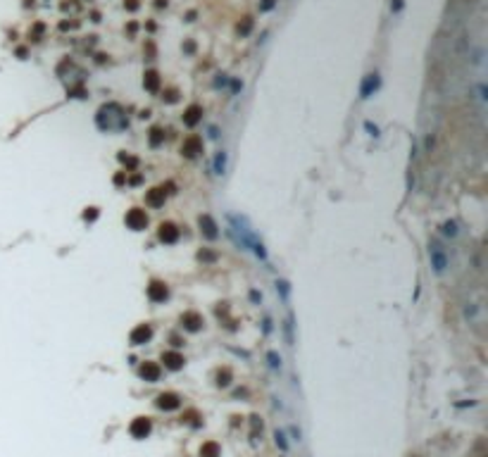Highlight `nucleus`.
<instances>
[{
    "instance_id": "9b49d317",
    "label": "nucleus",
    "mask_w": 488,
    "mask_h": 457,
    "mask_svg": "<svg viewBox=\"0 0 488 457\" xmlns=\"http://www.w3.org/2000/svg\"><path fill=\"white\" fill-rule=\"evenodd\" d=\"M200 119H203V108H200V105H191V108H186V112H184V124H186V126H195Z\"/></svg>"
},
{
    "instance_id": "20e7f679",
    "label": "nucleus",
    "mask_w": 488,
    "mask_h": 457,
    "mask_svg": "<svg viewBox=\"0 0 488 457\" xmlns=\"http://www.w3.org/2000/svg\"><path fill=\"white\" fill-rule=\"evenodd\" d=\"M203 324H205V319H203V315H198V312H184L181 315V327L186 331H200Z\"/></svg>"
},
{
    "instance_id": "f257e3e1",
    "label": "nucleus",
    "mask_w": 488,
    "mask_h": 457,
    "mask_svg": "<svg viewBox=\"0 0 488 457\" xmlns=\"http://www.w3.org/2000/svg\"><path fill=\"white\" fill-rule=\"evenodd\" d=\"M126 227L131 228V231H143V228L148 227V215H145V210H138V207H133V210H129L126 212Z\"/></svg>"
},
{
    "instance_id": "412c9836",
    "label": "nucleus",
    "mask_w": 488,
    "mask_h": 457,
    "mask_svg": "<svg viewBox=\"0 0 488 457\" xmlns=\"http://www.w3.org/2000/svg\"><path fill=\"white\" fill-rule=\"evenodd\" d=\"M84 219H86V222H96V219H98V207H88L86 212H84Z\"/></svg>"
},
{
    "instance_id": "f8f14e48",
    "label": "nucleus",
    "mask_w": 488,
    "mask_h": 457,
    "mask_svg": "<svg viewBox=\"0 0 488 457\" xmlns=\"http://www.w3.org/2000/svg\"><path fill=\"white\" fill-rule=\"evenodd\" d=\"M138 374H141L145 381H157V379H160V367H157L155 362H143L141 369H138Z\"/></svg>"
},
{
    "instance_id": "aec40b11",
    "label": "nucleus",
    "mask_w": 488,
    "mask_h": 457,
    "mask_svg": "<svg viewBox=\"0 0 488 457\" xmlns=\"http://www.w3.org/2000/svg\"><path fill=\"white\" fill-rule=\"evenodd\" d=\"M250 29H252V19H250V17H245V19H243V26H239L241 36H248Z\"/></svg>"
},
{
    "instance_id": "7ed1b4c3",
    "label": "nucleus",
    "mask_w": 488,
    "mask_h": 457,
    "mask_svg": "<svg viewBox=\"0 0 488 457\" xmlns=\"http://www.w3.org/2000/svg\"><path fill=\"white\" fill-rule=\"evenodd\" d=\"M429 255H431V267H434L438 274H443L445 267H448V257H445L443 248H441L438 243H434V245H431V250H429Z\"/></svg>"
},
{
    "instance_id": "2eb2a0df",
    "label": "nucleus",
    "mask_w": 488,
    "mask_h": 457,
    "mask_svg": "<svg viewBox=\"0 0 488 457\" xmlns=\"http://www.w3.org/2000/svg\"><path fill=\"white\" fill-rule=\"evenodd\" d=\"M157 405H160L162 410H172V407L179 405V400H176V395H174V393H162V395L157 398Z\"/></svg>"
},
{
    "instance_id": "5701e85b",
    "label": "nucleus",
    "mask_w": 488,
    "mask_h": 457,
    "mask_svg": "<svg viewBox=\"0 0 488 457\" xmlns=\"http://www.w3.org/2000/svg\"><path fill=\"white\" fill-rule=\"evenodd\" d=\"M269 364L274 369H279V367H281V357H279L276 352H269Z\"/></svg>"
},
{
    "instance_id": "9d476101",
    "label": "nucleus",
    "mask_w": 488,
    "mask_h": 457,
    "mask_svg": "<svg viewBox=\"0 0 488 457\" xmlns=\"http://www.w3.org/2000/svg\"><path fill=\"white\" fill-rule=\"evenodd\" d=\"M157 236H160V240H162V243H176V240H179V228L167 222V224H160Z\"/></svg>"
},
{
    "instance_id": "b1692460",
    "label": "nucleus",
    "mask_w": 488,
    "mask_h": 457,
    "mask_svg": "<svg viewBox=\"0 0 488 457\" xmlns=\"http://www.w3.org/2000/svg\"><path fill=\"white\" fill-rule=\"evenodd\" d=\"M402 7H405V2H402V0H390V12H395V14H398V12H402Z\"/></svg>"
},
{
    "instance_id": "0eeeda50",
    "label": "nucleus",
    "mask_w": 488,
    "mask_h": 457,
    "mask_svg": "<svg viewBox=\"0 0 488 457\" xmlns=\"http://www.w3.org/2000/svg\"><path fill=\"white\" fill-rule=\"evenodd\" d=\"M162 362H164V367L167 369H172V371H176V369H181L184 367V355L181 352H176V350H167V352H162Z\"/></svg>"
},
{
    "instance_id": "39448f33",
    "label": "nucleus",
    "mask_w": 488,
    "mask_h": 457,
    "mask_svg": "<svg viewBox=\"0 0 488 457\" xmlns=\"http://www.w3.org/2000/svg\"><path fill=\"white\" fill-rule=\"evenodd\" d=\"M131 343L133 345H143V343H148L152 338V329H150V324H138V327L133 329L131 331Z\"/></svg>"
},
{
    "instance_id": "dca6fc26",
    "label": "nucleus",
    "mask_w": 488,
    "mask_h": 457,
    "mask_svg": "<svg viewBox=\"0 0 488 457\" xmlns=\"http://www.w3.org/2000/svg\"><path fill=\"white\" fill-rule=\"evenodd\" d=\"M164 143V129L162 126H152L150 129V145L152 148H157V145H162Z\"/></svg>"
},
{
    "instance_id": "cd10ccee",
    "label": "nucleus",
    "mask_w": 488,
    "mask_h": 457,
    "mask_svg": "<svg viewBox=\"0 0 488 457\" xmlns=\"http://www.w3.org/2000/svg\"><path fill=\"white\" fill-rule=\"evenodd\" d=\"M126 7H129V10H136V7H138V2H136V0H129V2H126Z\"/></svg>"
},
{
    "instance_id": "4468645a",
    "label": "nucleus",
    "mask_w": 488,
    "mask_h": 457,
    "mask_svg": "<svg viewBox=\"0 0 488 457\" xmlns=\"http://www.w3.org/2000/svg\"><path fill=\"white\" fill-rule=\"evenodd\" d=\"M143 86L148 88L150 93H155V91L160 88V76H157V72H152V69L150 72H145V74H143Z\"/></svg>"
},
{
    "instance_id": "ddd939ff",
    "label": "nucleus",
    "mask_w": 488,
    "mask_h": 457,
    "mask_svg": "<svg viewBox=\"0 0 488 457\" xmlns=\"http://www.w3.org/2000/svg\"><path fill=\"white\" fill-rule=\"evenodd\" d=\"M145 203L150 207H162L164 205V188H152V191H148Z\"/></svg>"
},
{
    "instance_id": "423d86ee",
    "label": "nucleus",
    "mask_w": 488,
    "mask_h": 457,
    "mask_svg": "<svg viewBox=\"0 0 488 457\" xmlns=\"http://www.w3.org/2000/svg\"><path fill=\"white\" fill-rule=\"evenodd\" d=\"M181 152H184L186 157H195V155H200L203 152V138L200 136H188L181 145Z\"/></svg>"
},
{
    "instance_id": "a878e982",
    "label": "nucleus",
    "mask_w": 488,
    "mask_h": 457,
    "mask_svg": "<svg viewBox=\"0 0 488 457\" xmlns=\"http://www.w3.org/2000/svg\"><path fill=\"white\" fill-rule=\"evenodd\" d=\"M365 129H367L371 136H379V126H374L371 121H367V124H365Z\"/></svg>"
},
{
    "instance_id": "6e6552de",
    "label": "nucleus",
    "mask_w": 488,
    "mask_h": 457,
    "mask_svg": "<svg viewBox=\"0 0 488 457\" xmlns=\"http://www.w3.org/2000/svg\"><path fill=\"white\" fill-rule=\"evenodd\" d=\"M167 295H169V291H167V286L162 281H152L148 286V298H150L152 303H164Z\"/></svg>"
},
{
    "instance_id": "6ab92c4d",
    "label": "nucleus",
    "mask_w": 488,
    "mask_h": 457,
    "mask_svg": "<svg viewBox=\"0 0 488 457\" xmlns=\"http://www.w3.org/2000/svg\"><path fill=\"white\" fill-rule=\"evenodd\" d=\"M148 429H150V424H148L145 419H141V422H136V424H133V434H143V431L148 434Z\"/></svg>"
},
{
    "instance_id": "f3484780",
    "label": "nucleus",
    "mask_w": 488,
    "mask_h": 457,
    "mask_svg": "<svg viewBox=\"0 0 488 457\" xmlns=\"http://www.w3.org/2000/svg\"><path fill=\"white\" fill-rule=\"evenodd\" d=\"M224 164H227V155H224V152H219L217 160H215V169H217V174L224 172Z\"/></svg>"
},
{
    "instance_id": "4be33fe9",
    "label": "nucleus",
    "mask_w": 488,
    "mask_h": 457,
    "mask_svg": "<svg viewBox=\"0 0 488 457\" xmlns=\"http://www.w3.org/2000/svg\"><path fill=\"white\" fill-rule=\"evenodd\" d=\"M276 7V0H262L260 2V12H269Z\"/></svg>"
},
{
    "instance_id": "f03ea898",
    "label": "nucleus",
    "mask_w": 488,
    "mask_h": 457,
    "mask_svg": "<svg viewBox=\"0 0 488 457\" xmlns=\"http://www.w3.org/2000/svg\"><path fill=\"white\" fill-rule=\"evenodd\" d=\"M381 86V79L376 72H369L365 79H362V86H360V98H369V96H374Z\"/></svg>"
},
{
    "instance_id": "a211bd4d",
    "label": "nucleus",
    "mask_w": 488,
    "mask_h": 457,
    "mask_svg": "<svg viewBox=\"0 0 488 457\" xmlns=\"http://www.w3.org/2000/svg\"><path fill=\"white\" fill-rule=\"evenodd\" d=\"M443 233H445V236H457V224H455V222H445V224H443Z\"/></svg>"
},
{
    "instance_id": "bb28decb",
    "label": "nucleus",
    "mask_w": 488,
    "mask_h": 457,
    "mask_svg": "<svg viewBox=\"0 0 488 457\" xmlns=\"http://www.w3.org/2000/svg\"><path fill=\"white\" fill-rule=\"evenodd\" d=\"M276 288L281 291V295H283V298L288 295V288H286V283H283V281H279V283H276Z\"/></svg>"
},
{
    "instance_id": "393cba45",
    "label": "nucleus",
    "mask_w": 488,
    "mask_h": 457,
    "mask_svg": "<svg viewBox=\"0 0 488 457\" xmlns=\"http://www.w3.org/2000/svg\"><path fill=\"white\" fill-rule=\"evenodd\" d=\"M229 376H231V374H229V369L219 371V374H217V379H219V386H227V383H229Z\"/></svg>"
},
{
    "instance_id": "1a4fd4ad",
    "label": "nucleus",
    "mask_w": 488,
    "mask_h": 457,
    "mask_svg": "<svg viewBox=\"0 0 488 457\" xmlns=\"http://www.w3.org/2000/svg\"><path fill=\"white\" fill-rule=\"evenodd\" d=\"M198 224H200V231H203V236H205V238H217V236H219L217 224H215V219L210 217V215H203V217L198 219Z\"/></svg>"
}]
</instances>
